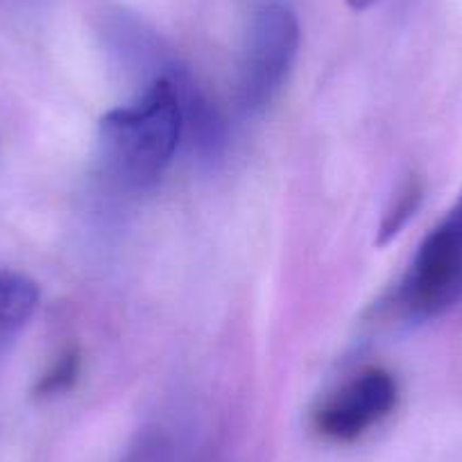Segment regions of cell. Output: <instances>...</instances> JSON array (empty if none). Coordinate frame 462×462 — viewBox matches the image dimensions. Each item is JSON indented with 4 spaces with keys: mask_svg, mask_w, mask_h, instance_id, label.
I'll use <instances>...</instances> for the list:
<instances>
[{
    "mask_svg": "<svg viewBox=\"0 0 462 462\" xmlns=\"http://www.w3.org/2000/svg\"><path fill=\"white\" fill-rule=\"evenodd\" d=\"M397 399L394 376L381 367H370L342 385L315 412V429L333 442H352L385 420L397 406Z\"/></svg>",
    "mask_w": 462,
    "mask_h": 462,
    "instance_id": "277c9868",
    "label": "cell"
},
{
    "mask_svg": "<svg viewBox=\"0 0 462 462\" xmlns=\"http://www.w3.org/2000/svg\"><path fill=\"white\" fill-rule=\"evenodd\" d=\"M301 30L295 12L268 3L254 14L241 61V105L256 114L282 91L300 52Z\"/></svg>",
    "mask_w": 462,
    "mask_h": 462,
    "instance_id": "3957f363",
    "label": "cell"
},
{
    "mask_svg": "<svg viewBox=\"0 0 462 462\" xmlns=\"http://www.w3.org/2000/svg\"><path fill=\"white\" fill-rule=\"evenodd\" d=\"M462 301V190L412 256L399 304L411 318L433 319Z\"/></svg>",
    "mask_w": 462,
    "mask_h": 462,
    "instance_id": "7a4b0ae2",
    "label": "cell"
},
{
    "mask_svg": "<svg viewBox=\"0 0 462 462\" xmlns=\"http://www.w3.org/2000/svg\"><path fill=\"white\" fill-rule=\"evenodd\" d=\"M376 0H346V5L352 7L354 12H365V10H370L372 5H374Z\"/></svg>",
    "mask_w": 462,
    "mask_h": 462,
    "instance_id": "9c48e42d",
    "label": "cell"
},
{
    "mask_svg": "<svg viewBox=\"0 0 462 462\" xmlns=\"http://www.w3.org/2000/svg\"><path fill=\"white\" fill-rule=\"evenodd\" d=\"M39 297V286L28 274L0 268V354L32 319Z\"/></svg>",
    "mask_w": 462,
    "mask_h": 462,
    "instance_id": "5b68a950",
    "label": "cell"
},
{
    "mask_svg": "<svg viewBox=\"0 0 462 462\" xmlns=\"http://www.w3.org/2000/svg\"><path fill=\"white\" fill-rule=\"evenodd\" d=\"M168 69L150 82L141 100L111 109L100 121L102 162L132 189L152 186L166 172L184 134L180 93Z\"/></svg>",
    "mask_w": 462,
    "mask_h": 462,
    "instance_id": "6da1fadb",
    "label": "cell"
},
{
    "mask_svg": "<svg viewBox=\"0 0 462 462\" xmlns=\"http://www.w3.org/2000/svg\"><path fill=\"white\" fill-rule=\"evenodd\" d=\"M123 462H180L172 439L162 430H148L141 435Z\"/></svg>",
    "mask_w": 462,
    "mask_h": 462,
    "instance_id": "ba28073f",
    "label": "cell"
},
{
    "mask_svg": "<svg viewBox=\"0 0 462 462\" xmlns=\"http://www.w3.org/2000/svg\"><path fill=\"white\" fill-rule=\"evenodd\" d=\"M79 374V354L78 349H66L60 358H57L55 365L46 372V374L39 379L37 397H55V394L66 393V390L73 388V383L78 381Z\"/></svg>",
    "mask_w": 462,
    "mask_h": 462,
    "instance_id": "52a82bcc",
    "label": "cell"
},
{
    "mask_svg": "<svg viewBox=\"0 0 462 462\" xmlns=\"http://www.w3.org/2000/svg\"><path fill=\"white\" fill-rule=\"evenodd\" d=\"M421 193H424V190H421V184L415 177H411V180H406L399 186L397 193L390 199L388 208L383 211V217H381L379 231H376V245H388L393 238H397L399 234H402L403 226L408 225V220H411V217L415 216L417 208H420Z\"/></svg>",
    "mask_w": 462,
    "mask_h": 462,
    "instance_id": "8992f818",
    "label": "cell"
}]
</instances>
